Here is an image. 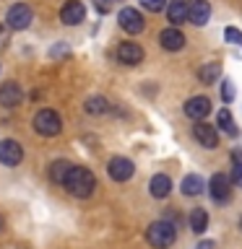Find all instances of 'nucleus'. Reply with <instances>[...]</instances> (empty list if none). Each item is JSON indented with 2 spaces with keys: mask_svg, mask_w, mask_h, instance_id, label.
Returning a JSON list of instances; mask_svg holds the SVG:
<instances>
[{
  "mask_svg": "<svg viewBox=\"0 0 242 249\" xmlns=\"http://www.w3.org/2000/svg\"><path fill=\"white\" fill-rule=\"evenodd\" d=\"M60 187H65L73 197H81L83 200V197H91L94 187H97V177H94L86 166H70L68 177L62 179Z\"/></svg>",
  "mask_w": 242,
  "mask_h": 249,
  "instance_id": "nucleus-1",
  "label": "nucleus"
},
{
  "mask_svg": "<svg viewBox=\"0 0 242 249\" xmlns=\"http://www.w3.org/2000/svg\"><path fill=\"white\" fill-rule=\"evenodd\" d=\"M177 239V226L169 223L167 218L161 221H154L151 226L146 229V241L151 244L154 249H169Z\"/></svg>",
  "mask_w": 242,
  "mask_h": 249,
  "instance_id": "nucleus-2",
  "label": "nucleus"
},
{
  "mask_svg": "<svg viewBox=\"0 0 242 249\" xmlns=\"http://www.w3.org/2000/svg\"><path fill=\"white\" fill-rule=\"evenodd\" d=\"M62 130V120L55 109H39L34 114V132L42 138H55Z\"/></svg>",
  "mask_w": 242,
  "mask_h": 249,
  "instance_id": "nucleus-3",
  "label": "nucleus"
},
{
  "mask_svg": "<svg viewBox=\"0 0 242 249\" xmlns=\"http://www.w3.org/2000/svg\"><path fill=\"white\" fill-rule=\"evenodd\" d=\"M31 21H34V11H31V5H26V3H16V5L8 8V13H5V26L11 31L29 29Z\"/></svg>",
  "mask_w": 242,
  "mask_h": 249,
  "instance_id": "nucleus-4",
  "label": "nucleus"
},
{
  "mask_svg": "<svg viewBox=\"0 0 242 249\" xmlns=\"http://www.w3.org/2000/svg\"><path fill=\"white\" fill-rule=\"evenodd\" d=\"M117 23H120V29L128 31V34H141L146 26L143 16H141L136 8H122V11L117 13Z\"/></svg>",
  "mask_w": 242,
  "mask_h": 249,
  "instance_id": "nucleus-5",
  "label": "nucleus"
},
{
  "mask_svg": "<svg viewBox=\"0 0 242 249\" xmlns=\"http://www.w3.org/2000/svg\"><path fill=\"white\" fill-rule=\"evenodd\" d=\"M23 161V148L16 143V140H0V163L8 169H13V166H19V163Z\"/></svg>",
  "mask_w": 242,
  "mask_h": 249,
  "instance_id": "nucleus-6",
  "label": "nucleus"
},
{
  "mask_svg": "<svg viewBox=\"0 0 242 249\" xmlns=\"http://www.w3.org/2000/svg\"><path fill=\"white\" fill-rule=\"evenodd\" d=\"M208 192L216 202H229L232 197V179L229 174H214L208 182Z\"/></svg>",
  "mask_w": 242,
  "mask_h": 249,
  "instance_id": "nucleus-7",
  "label": "nucleus"
},
{
  "mask_svg": "<svg viewBox=\"0 0 242 249\" xmlns=\"http://www.w3.org/2000/svg\"><path fill=\"white\" fill-rule=\"evenodd\" d=\"M107 171L115 182H128V179L136 174V166H133V161L125 159V156H115V159L107 163Z\"/></svg>",
  "mask_w": 242,
  "mask_h": 249,
  "instance_id": "nucleus-8",
  "label": "nucleus"
},
{
  "mask_svg": "<svg viewBox=\"0 0 242 249\" xmlns=\"http://www.w3.org/2000/svg\"><path fill=\"white\" fill-rule=\"evenodd\" d=\"M83 18H86V5L81 0H68L60 8V21L65 26H78V23H83Z\"/></svg>",
  "mask_w": 242,
  "mask_h": 249,
  "instance_id": "nucleus-9",
  "label": "nucleus"
},
{
  "mask_svg": "<svg viewBox=\"0 0 242 249\" xmlns=\"http://www.w3.org/2000/svg\"><path fill=\"white\" fill-rule=\"evenodd\" d=\"M211 18V5L208 0H187V21L195 26H206Z\"/></svg>",
  "mask_w": 242,
  "mask_h": 249,
  "instance_id": "nucleus-10",
  "label": "nucleus"
},
{
  "mask_svg": "<svg viewBox=\"0 0 242 249\" xmlns=\"http://www.w3.org/2000/svg\"><path fill=\"white\" fill-rule=\"evenodd\" d=\"M193 138L198 140V143L203 145V148H216L219 145V132H216V127L214 124H208V122H198V124H193Z\"/></svg>",
  "mask_w": 242,
  "mask_h": 249,
  "instance_id": "nucleus-11",
  "label": "nucleus"
},
{
  "mask_svg": "<svg viewBox=\"0 0 242 249\" xmlns=\"http://www.w3.org/2000/svg\"><path fill=\"white\" fill-rule=\"evenodd\" d=\"M115 54L122 65H141V62H143V47L136 44V42H122L117 47Z\"/></svg>",
  "mask_w": 242,
  "mask_h": 249,
  "instance_id": "nucleus-12",
  "label": "nucleus"
},
{
  "mask_svg": "<svg viewBox=\"0 0 242 249\" xmlns=\"http://www.w3.org/2000/svg\"><path fill=\"white\" fill-rule=\"evenodd\" d=\"M21 101H23V91L16 81H5L3 86H0V104L3 107L13 109V107H19Z\"/></svg>",
  "mask_w": 242,
  "mask_h": 249,
  "instance_id": "nucleus-13",
  "label": "nucleus"
},
{
  "mask_svg": "<svg viewBox=\"0 0 242 249\" xmlns=\"http://www.w3.org/2000/svg\"><path fill=\"white\" fill-rule=\"evenodd\" d=\"M208 112H211V101L206 96H193V99L185 101V114L190 117V120H195V122L206 120Z\"/></svg>",
  "mask_w": 242,
  "mask_h": 249,
  "instance_id": "nucleus-14",
  "label": "nucleus"
},
{
  "mask_svg": "<svg viewBox=\"0 0 242 249\" xmlns=\"http://www.w3.org/2000/svg\"><path fill=\"white\" fill-rule=\"evenodd\" d=\"M159 44H161L167 52H180V50L185 47V34H182L180 29L169 26V29H164L161 34H159Z\"/></svg>",
  "mask_w": 242,
  "mask_h": 249,
  "instance_id": "nucleus-15",
  "label": "nucleus"
},
{
  "mask_svg": "<svg viewBox=\"0 0 242 249\" xmlns=\"http://www.w3.org/2000/svg\"><path fill=\"white\" fill-rule=\"evenodd\" d=\"M167 18L172 26H180L182 21H187V0H169L167 3Z\"/></svg>",
  "mask_w": 242,
  "mask_h": 249,
  "instance_id": "nucleus-16",
  "label": "nucleus"
},
{
  "mask_svg": "<svg viewBox=\"0 0 242 249\" xmlns=\"http://www.w3.org/2000/svg\"><path fill=\"white\" fill-rule=\"evenodd\" d=\"M148 190H151V195L156 200H164V197H169V192H172V179L167 174H156L151 177V184H148Z\"/></svg>",
  "mask_w": 242,
  "mask_h": 249,
  "instance_id": "nucleus-17",
  "label": "nucleus"
},
{
  "mask_svg": "<svg viewBox=\"0 0 242 249\" xmlns=\"http://www.w3.org/2000/svg\"><path fill=\"white\" fill-rule=\"evenodd\" d=\"M216 124H219V130L224 132V135H229V138H237V124H234V117L229 109H219V114H216Z\"/></svg>",
  "mask_w": 242,
  "mask_h": 249,
  "instance_id": "nucleus-18",
  "label": "nucleus"
},
{
  "mask_svg": "<svg viewBox=\"0 0 242 249\" xmlns=\"http://www.w3.org/2000/svg\"><path fill=\"white\" fill-rule=\"evenodd\" d=\"M203 187H206V182H203L201 174H187L182 179V184H180V190H182V195H187V197H195V195L203 192Z\"/></svg>",
  "mask_w": 242,
  "mask_h": 249,
  "instance_id": "nucleus-19",
  "label": "nucleus"
},
{
  "mask_svg": "<svg viewBox=\"0 0 242 249\" xmlns=\"http://www.w3.org/2000/svg\"><path fill=\"white\" fill-rule=\"evenodd\" d=\"M198 78H201V83H216L222 78V62H206L198 70Z\"/></svg>",
  "mask_w": 242,
  "mask_h": 249,
  "instance_id": "nucleus-20",
  "label": "nucleus"
},
{
  "mask_svg": "<svg viewBox=\"0 0 242 249\" xmlns=\"http://www.w3.org/2000/svg\"><path fill=\"white\" fill-rule=\"evenodd\" d=\"M206 229H208V213L203 208H195L193 213H190V231L203 233Z\"/></svg>",
  "mask_w": 242,
  "mask_h": 249,
  "instance_id": "nucleus-21",
  "label": "nucleus"
},
{
  "mask_svg": "<svg viewBox=\"0 0 242 249\" xmlns=\"http://www.w3.org/2000/svg\"><path fill=\"white\" fill-rule=\"evenodd\" d=\"M70 166H73V163H68V161H55L52 166H50V179H52L55 184H62V179L68 177Z\"/></svg>",
  "mask_w": 242,
  "mask_h": 249,
  "instance_id": "nucleus-22",
  "label": "nucleus"
},
{
  "mask_svg": "<svg viewBox=\"0 0 242 249\" xmlns=\"http://www.w3.org/2000/svg\"><path fill=\"white\" fill-rule=\"evenodd\" d=\"M83 107H86V112H89V114H104V112H109V101L104 96H91Z\"/></svg>",
  "mask_w": 242,
  "mask_h": 249,
  "instance_id": "nucleus-23",
  "label": "nucleus"
},
{
  "mask_svg": "<svg viewBox=\"0 0 242 249\" xmlns=\"http://www.w3.org/2000/svg\"><path fill=\"white\" fill-rule=\"evenodd\" d=\"M167 3H169V0H141V5H143L148 13H159V11H164V8H167Z\"/></svg>",
  "mask_w": 242,
  "mask_h": 249,
  "instance_id": "nucleus-24",
  "label": "nucleus"
},
{
  "mask_svg": "<svg viewBox=\"0 0 242 249\" xmlns=\"http://www.w3.org/2000/svg\"><path fill=\"white\" fill-rule=\"evenodd\" d=\"M222 99H224V104H232L234 101V83L232 81H222Z\"/></svg>",
  "mask_w": 242,
  "mask_h": 249,
  "instance_id": "nucleus-25",
  "label": "nucleus"
},
{
  "mask_svg": "<svg viewBox=\"0 0 242 249\" xmlns=\"http://www.w3.org/2000/svg\"><path fill=\"white\" fill-rule=\"evenodd\" d=\"M224 39H226V42H232V44H240L242 47V31L234 29V26H229V29L224 31Z\"/></svg>",
  "mask_w": 242,
  "mask_h": 249,
  "instance_id": "nucleus-26",
  "label": "nucleus"
},
{
  "mask_svg": "<svg viewBox=\"0 0 242 249\" xmlns=\"http://www.w3.org/2000/svg\"><path fill=\"white\" fill-rule=\"evenodd\" d=\"M232 184L234 187H242V161H234V169H232Z\"/></svg>",
  "mask_w": 242,
  "mask_h": 249,
  "instance_id": "nucleus-27",
  "label": "nucleus"
},
{
  "mask_svg": "<svg viewBox=\"0 0 242 249\" xmlns=\"http://www.w3.org/2000/svg\"><path fill=\"white\" fill-rule=\"evenodd\" d=\"M60 54H68V47H65V44H58V47L52 50V57H60Z\"/></svg>",
  "mask_w": 242,
  "mask_h": 249,
  "instance_id": "nucleus-28",
  "label": "nucleus"
},
{
  "mask_svg": "<svg viewBox=\"0 0 242 249\" xmlns=\"http://www.w3.org/2000/svg\"><path fill=\"white\" fill-rule=\"evenodd\" d=\"M216 244H214V241H201V244L198 247H195V249H214Z\"/></svg>",
  "mask_w": 242,
  "mask_h": 249,
  "instance_id": "nucleus-29",
  "label": "nucleus"
},
{
  "mask_svg": "<svg viewBox=\"0 0 242 249\" xmlns=\"http://www.w3.org/2000/svg\"><path fill=\"white\" fill-rule=\"evenodd\" d=\"M3 229H5V223H3V218H0V233H3Z\"/></svg>",
  "mask_w": 242,
  "mask_h": 249,
  "instance_id": "nucleus-30",
  "label": "nucleus"
},
{
  "mask_svg": "<svg viewBox=\"0 0 242 249\" xmlns=\"http://www.w3.org/2000/svg\"><path fill=\"white\" fill-rule=\"evenodd\" d=\"M240 229H242V218H240Z\"/></svg>",
  "mask_w": 242,
  "mask_h": 249,
  "instance_id": "nucleus-31",
  "label": "nucleus"
}]
</instances>
